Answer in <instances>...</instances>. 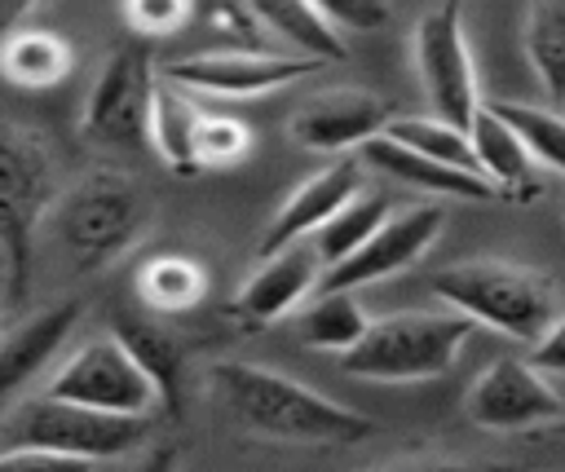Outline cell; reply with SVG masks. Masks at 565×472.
Wrapping results in <instances>:
<instances>
[{"label": "cell", "mask_w": 565, "mask_h": 472, "mask_svg": "<svg viewBox=\"0 0 565 472\" xmlns=\"http://www.w3.org/2000/svg\"><path fill=\"white\" fill-rule=\"evenodd\" d=\"M150 432L146 415L93 410L66 397H22L4 415L9 450H0V468L26 463H106L132 454Z\"/></svg>", "instance_id": "7a4b0ae2"}, {"label": "cell", "mask_w": 565, "mask_h": 472, "mask_svg": "<svg viewBox=\"0 0 565 472\" xmlns=\"http://www.w3.org/2000/svg\"><path fill=\"white\" fill-rule=\"evenodd\" d=\"M441 229H446V207L437 199L393 207L349 256H340L335 265L322 269L318 291H358L366 282L393 278V273L411 269L415 260H424L428 247L441 238Z\"/></svg>", "instance_id": "52a82bcc"}, {"label": "cell", "mask_w": 565, "mask_h": 472, "mask_svg": "<svg viewBox=\"0 0 565 472\" xmlns=\"http://www.w3.org/2000/svg\"><path fill=\"white\" fill-rule=\"evenodd\" d=\"M433 296H441L468 322H481L508 340L534 344L556 318V287L530 265L512 260H463L446 265L428 278Z\"/></svg>", "instance_id": "5b68a950"}, {"label": "cell", "mask_w": 565, "mask_h": 472, "mask_svg": "<svg viewBox=\"0 0 565 472\" xmlns=\"http://www.w3.org/2000/svg\"><path fill=\"white\" fill-rule=\"evenodd\" d=\"M547 437H565V415H561V419H552V428H547Z\"/></svg>", "instance_id": "836d02e7"}, {"label": "cell", "mask_w": 565, "mask_h": 472, "mask_svg": "<svg viewBox=\"0 0 565 472\" xmlns=\"http://www.w3.org/2000/svg\"><path fill=\"white\" fill-rule=\"evenodd\" d=\"M252 150V132L234 119V115H216V110H199V128H194V159L199 172L203 168H230Z\"/></svg>", "instance_id": "f1b7e54d"}, {"label": "cell", "mask_w": 565, "mask_h": 472, "mask_svg": "<svg viewBox=\"0 0 565 472\" xmlns=\"http://www.w3.org/2000/svg\"><path fill=\"white\" fill-rule=\"evenodd\" d=\"M194 13L190 0H124V18L137 35H172Z\"/></svg>", "instance_id": "f546056e"}, {"label": "cell", "mask_w": 565, "mask_h": 472, "mask_svg": "<svg viewBox=\"0 0 565 472\" xmlns=\"http://www.w3.org/2000/svg\"><path fill=\"white\" fill-rule=\"evenodd\" d=\"M194 128H199V106L190 101V93L181 84H172V79H154L150 119H146V146H154L163 168H172L177 176H194L199 172Z\"/></svg>", "instance_id": "d6986e66"}, {"label": "cell", "mask_w": 565, "mask_h": 472, "mask_svg": "<svg viewBox=\"0 0 565 472\" xmlns=\"http://www.w3.org/2000/svg\"><path fill=\"white\" fill-rule=\"evenodd\" d=\"M57 163L40 132L0 124V282L22 300L35 265V234L57 199Z\"/></svg>", "instance_id": "277c9868"}, {"label": "cell", "mask_w": 565, "mask_h": 472, "mask_svg": "<svg viewBox=\"0 0 565 472\" xmlns=\"http://www.w3.org/2000/svg\"><path fill=\"white\" fill-rule=\"evenodd\" d=\"M384 137L402 141L406 150L415 154H428V159H441V163H455V168H472V146H468V128L441 119V115H388ZM477 172V168H472Z\"/></svg>", "instance_id": "4316f807"}, {"label": "cell", "mask_w": 565, "mask_h": 472, "mask_svg": "<svg viewBox=\"0 0 565 472\" xmlns=\"http://www.w3.org/2000/svg\"><path fill=\"white\" fill-rule=\"evenodd\" d=\"M388 212H393V207H388L384 194H358V190H353V194H349V199H344V203H340V207H335V212H331L305 243L313 247L318 265L327 269V265H335L340 256H349V251H353V247H358V243H362Z\"/></svg>", "instance_id": "cb8c5ba5"}, {"label": "cell", "mask_w": 565, "mask_h": 472, "mask_svg": "<svg viewBox=\"0 0 565 472\" xmlns=\"http://www.w3.org/2000/svg\"><path fill=\"white\" fill-rule=\"evenodd\" d=\"M0 75L18 88H53L71 75V44L40 26H13L0 35Z\"/></svg>", "instance_id": "44dd1931"}, {"label": "cell", "mask_w": 565, "mask_h": 472, "mask_svg": "<svg viewBox=\"0 0 565 472\" xmlns=\"http://www.w3.org/2000/svg\"><path fill=\"white\" fill-rule=\"evenodd\" d=\"M530 362H534L543 375H565V313H556V318L547 322V331L534 340Z\"/></svg>", "instance_id": "1f68e13d"}, {"label": "cell", "mask_w": 565, "mask_h": 472, "mask_svg": "<svg viewBox=\"0 0 565 472\" xmlns=\"http://www.w3.org/2000/svg\"><path fill=\"white\" fill-rule=\"evenodd\" d=\"M358 159L380 168V172H388L393 181H406V185L441 194V199H472V203H494L499 199V190L481 172L455 168V163H441V159H428V154H415V150H406L402 141H393L384 132L366 137L358 146Z\"/></svg>", "instance_id": "ac0fdd59"}, {"label": "cell", "mask_w": 565, "mask_h": 472, "mask_svg": "<svg viewBox=\"0 0 565 472\" xmlns=\"http://www.w3.org/2000/svg\"><path fill=\"white\" fill-rule=\"evenodd\" d=\"M388 119V101L366 93V88H331L296 106L287 132L296 146L318 150V154H340L358 150L366 137H375Z\"/></svg>", "instance_id": "4fadbf2b"}, {"label": "cell", "mask_w": 565, "mask_h": 472, "mask_svg": "<svg viewBox=\"0 0 565 472\" xmlns=\"http://www.w3.org/2000/svg\"><path fill=\"white\" fill-rule=\"evenodd\" d=\"M243 9H252V18L260 26H269L278 40H287L291 53L322 57V62H344L349 57L340 31L309 0H243Z\"/></svg>", "instance_id": "7402d4cb"}, {"label": "cell", "mask_w": 565, "mask_h": 472, "mask_svg": "<svg viewBox=\"0 0 565 472\" xmlns=\"http://www.w3.org/2000/svg\"><path fill=\"white\" fill-rule=\"evenodd\" d=\"M353 190H362V159L358 154H340L327 168H318L313 176H305L291 190V199L274 212V221L265 225V234L256 243V256H269V251L287 247V243L309 238Z\"/></svg>", "instance_id": "2e32d148"}, {"label": "cell", "mask_w": 565, "mask_h": 472, "mask_svg": "<svg viewBox=\"0 0 565 472\" xmlns=\"http://www.w3.org/2000/svg\"><path fill=\"white\" fill-rule=\"evenodd\" d=\"M137 291L150 309L159 313H181V309H194L207 291V273L199 260L190 256H154L141 265L137 273Z\"/></svg>", "instance_id": "484cf974"}, {"label": "cell", "mask_w": 565, "mask_h": 472, "mask_svg": "<svg viewBox=\"0 0 565 472\" xmlns=\"http://www.w3.org/2000/svg\"><path fill=\"white\" fill-rule=\"evenodd\" d=\"M79 300H57L0 340V415H9L26 397V388L57 362L62 344L79 326Z\"/></svg>", "instance_id": "5bb4252c"}, {"label": "cell", "mask_w": 565, "mask_h": 472, "mask_svg": "<svg viewBox=\"0 0 565 472\" xmlns=\"http://www.w3.org/2000/svg\"><path fill=\"white\" fill-rule=\"evenodd\" d=\"M463 4L468 0H441L411 31V53H415V71H419L428 110L459 128H468V119L481 101L468 35H463Z\"/></svg>", "instance_id": "ba28073f"}, {"label": "cell", "mask_w": 565, "mask_h": 472, "mask_svg": "<svg viewBox=\"0 0 565 472\" xmlns=\"http://www.w3.org/2000/svg\"><path fill=\"white\" fill-rule=\"evenodd\" d=\"M463 415L486 432H534L561 419L565 401L534 362L499 357L468 384Z\"/></svg>", "instance_id": "8fae6325"}, {"label": "cell", "mask_w": 565, "mask_h": 472, "mask_svg": "<svg viewBox=\"0 0 565 472\" xmlns=\"http://www.w3.org/2000/svg\"><path fill=\"white\" fill-rule=\"evenodd\" d=\"M468 146H472V168L499 190V199L530 203L543 194L530 150L521 146V137L508 128V119L490 101H477V110L468 119Z\"/></svg>", "instance_id": "e0dca14e"}, {"label": "cell", "mask_w": 565, "mask_h": 472, "mask_svg": "<svg viewBox=\"0 0 565 472\" xmlns=\"http://www.w3.org/2000/svg\"><path fill=\"white\" fill-rule=\"evenodd\" d=\"M212 397L225 406V415L260 437V441H305V446H349L380 432L375 419L362 410H349L318 388L269 371L260 362H216L207 371Z\"/></svg>", "instance_id": "6da1fadb"}, {"label": "cell", "mask_w": 565, "mask_h": 472, "mask_svg": "<svg viewBox=\"0 0 565 472\" xmlns=\"http://www.w3.org/2000/svg\"><path fill=\"white\" fill-rule=\"evenodd\" d=\"M468 340L463 313H388L371 318L366 331L340 353V366L358 379L375 384H411V379H437L455 366L459 348Z\"/></svg>", "instance_id": "8992f818"}, {"label": "cell", "mask_w": 565, "mask_h": 472, "mask_svg": "<svg viewBox=\"0 0 565 472\" xmlns=\"http://www.w3.org/2000/svg\"><path fill=\"white\" fill-rule=\"evenodd\" d=\"M31 9H35V0H0V35L13 31V26H22V18Z\"/></svg>", "instance_id": "d6a6232c"}, {"label": "cell", "mask_w": 565, "mask_h": 472, "mask_svg": "<svg viewBox=\"0 0 565 472\" xmlns=\"http://www.w3.org/2000/svg\"><path fill=\"white\" fill-rule=\"evenodd\" d=\"M115 340L137 357L146 379L154 384V397L168 410H181V384H185V348L154 322H141L132 313L115 318Z\"/></svg>", "instance_id": "ffe728a7"}, {"label": "cell", "mask_w": 565, "mask_h": 472, "mask_svg": "<svg viewBox=\"0 0 565 472\" xmlns=\"http://www.w3.org/2000/svg\"><path fill=\"white\" fill-rule=\"evenodd\" d=\"M44 221L71 269L93 273L132 251V243L146 234L150 199L137 185V176L119 168H93L71 190H57Z\"/></svg>", "instance_id": "3957f363"}, {"label": "cell", "mask_w": 565, "mask_h": 472, "mask_svg": "<svg viewBox=\"0 0 565 472\" xmlns=\"http://www.w3.org/2000/svg\"><path fill=\"white\" fill-rule=\"evenodd\" d=\"M366 309L358 304L353 291H318L313 304H305V313L296 318V335L305 348H327V353H344L362 331H366Z\"/></svg>", "instance_id": "d4e9b609"}, {"label": "cell", "mask_w": 565, "mask_h": 472, "mask_svg": "<svg viewBox=\"0 0 565 472\" xmlns=\"http://www.w3.org/2000/svg\"><path fill=\"white\" fill-rule=\"evenodd\" d=\"M521 40L547 101L565 106V0H530Z\"/></svg>", "instance_id": "603a6c76"}, {"label": "cell", "mask_w": 565, "mask_h": 472, "mask_svg": "<svg viewBox=\"0 0 565 472\" xmlns=\"http://www.w3.org/2000/svg\"><path fill=\"white\" fill-rule=\"evenodd\" d=\"M508 128L521 137V146L530 150L534 163L565 172V115L552 106H530V101H490Z\"/></svg>", "instance_id": "83f0119b"}, {"label": "cell", "mask_w": 565, "mask_h": 472, "mask_svg": "<svg viewBox=\"0 0 565 472\" xmlns=\"http://www.w3.org/2000/svg\"><path fill=\"white\" fill-rule=\"evenodd\" d=\"M335 31H380L388 22V0H309Z\"/></svg>", "instance_id": "4dcf8cb0"}, {"label": "cell", "mask_w": 565, "mask_h": 472, "mask_svg": "<svg viewBox=\"0 0 565 472\" xmlns=\"http://www.w3.org/2000/svg\"><path fill=\"white\" fill-rule=\"evenodd\" d=\"M150 93H154V66L146 49L110 53L84 101V137L102 150H141Z\"/></svg>", "instance_id": "30bf717a"}, {"label": "cell", "mask_w": 565, "mask_h": 472, "mask_svg": "<svg viewBox=\"0 0 565 472\" xmlns=\"http://www.w3.org/2000/svg\"><path fill=\"white\" fill-rule=\"evenodd\" d=\"M49 397H66L93 410H115V415H150L159 406L154 384L137 366V357L115 340H88L79 344L49 379Z\"/></svg>", "instance_id": "9c48e42d"}, {"label": "cell", "mask_w": 565, "mask_h": 472, "mask_svg": "<svg viewBox=\"0 0 565 472\" xmlns=\"http://www.w3.org/2000/svg\"><path fill=\"white\" fill-rule=\"evenodd\" d=\"M318 278H322V265H318L313 247L305 238L287 243V247L260 256V269L238 287L230 313L247 326H269V322L287 318L309 291H318Z\"/></svg>", "instance_id": "9a60e30c"}, {"label": "cell", "mask_w": 565, "mask_h": 472, "mask_svg": "<svg viewBox=\"0 0 565 472\" xmlns=\"http://www.w3.org/2000/svg\"><path fill=\"white\" fill-rule=\"evenodd\" d=\"M327 62L305 53H256V49H212L190 53L163 66V79L181 84L185 93H212V97H260L282 84L318 75Z\"/></svg>", "instance_id": "7c38bea8"}]
</instances>
